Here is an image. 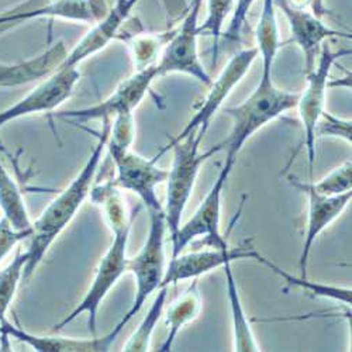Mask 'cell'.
Listing matches in <instances>:
<instances>
[{
    "label": "cell",
    "mask_w": 352,
    "mask_h": 352,
    "mask_svg": "<svg viewBox=\"0 0 352 352\" xmlns=\"http://www.w3.org/2000/svg\"><path fill=\"white\" fill-rule=\"evenodd\" d=\"M102 124V130L98 134V142L94 146L91 155L87 157L83 168L72 179V182L63 192H60V195L33 221L30 247L27 250L28 258L23 272L24 282L30 280L54 241L71 224V221L83 206L85 200L91 195L96 173L106 150L111 120H103Z\"/></svg>",
    "instance_id": "cell-1"
},
{
    "label": "cell",
    "mask_w": 352,
    "mask_h": 352,
    "mask_svg": "<svg viewBox=\"0 0 352 352\" xmlns=\"http://www.w3.org/2000/svg\"><path fill=\"white\" fill-rule=\"evenodd\" d=\"M298 99L299 92L283 91L274 83L272 75L261 74L254 92L241 104L226 109L231 119V131L220 142L221 148L226 150L224 165H236L245 142L283 113L296 109Z\"/></svg>",
    "instance_id": "cell-2"
},
{
    "label": "cell",
    "mask_w": 352,
    "mask_h": 352,
    "mask_svg": "<svg viewBox=\"0 0 352 352\" xmlns=\"http://www.w3.org/2000/svg\"><path fill=\"white\" fill-rule=\"evenodd\" d=\"M150 230L142 248L134 258H129L127 263V272H130L135 280L134 300L127 313L119 321V324L107 334L111 342L117 340L123 329L141 311L153 293L162 287L166 270L165 239L168 227L164 210L150 212Z\"/></svg>",
    "instance_id": "cell-3"
},
{
    "label": "cell",
    "mask_w": 352,
    "mask_h": 352,
    "mask_svg": "<svg viewBox=\"0 0 352 352\" xmlns=\"http://www.w3.org/2000/svg\"><path fill=\"white\" fill-rule=\"evenodd\" d=\"M201 141L203 138L197 133H193L169 146V150L173 151V160L168 170L165 182L166 196L165 204H162L169 237H172L182 224V217L193 193L201 165L223 151L221 144H217L210 150L200 153Z\"/></svg>",
    "instance_id": "cell-4"
},
{
    "label": "cell",
    "mask_w": 352,
    "mask_h": 352,
    "mask_svg": "<svg viewBox=\"0 0 352 352\" xmlns=\"http://www.w3.org/2000/svg\"><path fill=\"white\" fill-rule=\"evenodd\" d=\"M131 228L133 226L111 232L113 236L111 244L99 262L89 289H87L83 299L78 303V306L67 317H64L60 322H58V324H55L52 330L54 333L61 331L79 316L86 314L87 327H89L92 336H96L98 313H99L100 305L107 298V295L116 286V283L119 282V279L127 272V263H129L127 245L130 240Z\"/></svg>",
    "instance_id": "cell-5"
},
{
    "label": "cell",
    "mask_w": 352,
    "mask_h": 352,
    "mask_svg": "<svg viewBox=\"0 0 352 352\" xmlns=\"http://www.w3.org/2000/svg\"><path fill=\"white\" fill-rule=\"evenodd\" d=\"M256 58H258V51L255 47L241 50L230 58L226 67L219 74V76L213 79L212 83L209 85V92L206 98L203 99L200 107L195 111L192 119L186 123L184 130L178 135H175L154 157L157 161L160 160L161 155L168 153L170 145L189 137L193 133H197L201 138H204V135H206L210 127L213 116L221 109L223 103L231 95L234 87H236L244 79V76L250 72L251 67L256 61Z\"/></svg>",
    "instance_id": "cell-6"
},
{
    "label": "cell",
    "mask_w": 352,
    "mask_h": 352,
    "mask_svg": "<svg viewBox=\"0 0 352 352\" xmlns=\"http://www.w3.org/2000/svg\"><path fill=\"white\" fill-rule=\"evenodd\" d=\"M203 0H192L184 14L181 24L173 28L172 36L162 50L161 58L157 64L158 76L169 74H184L192 76L197 82L209 86L212 76L203 67L199 51V13Z\"/></svg>",
    "instance_id": "cell-7"
},
{
    "label": "cell",
    "mask_w": 352,
    "mask_h": 352,
    "mask_svg": "<svg viewBox=\"0 0 352 352\" xmlns=\"http://www.w3.org/2000/svg\"><path fill=\"white\" fill-rule=\"evenodd\" d=\"M349 52L351 51L334 52L329 44H322L316 67L309 74H306L307 85L305 91L299 92L296 110L303 130V144L306 146L309 160L310 181L313 179V169L316 162V126L322 111L326 110L331 68L337 60Z\"/></svg>",
    "instance_id": "cell-8"
},
{
    "label": "cell",
    "mask_w": 352,
    "mask_h": 352,
    "mask_svg": "<svg viewBox=\"0 0 352 352\" xmlns=\"http://www.w3.org/2000/svg\"><path fill=\"white\" fill-rule=\"evenodd\" d=\"M106 150L116 168L111 182L122 190L137 195L148 212L164 210L157 189L166 182L168 170L160 168L155 158H145L134 153L133 148L106 145Z\"/></svg>",
    "instance_id": "cell-9"
},
{
    "label": "cell",
    "mask_w": 352,
    "mask_h": 352,
    "mask_svg": "<svg viewBox=\"0 0 352 352\" xmlns=\"http://www.w3.org/2000/svg\"><path fill=\"white\" fill-rule=\"evenodd\" d=\"M234 166L223 165L219 176L213 182L210 190L200 201L192 217L181 224L172 240V256L184 252V250L193 241L206 240L209 247L227 248L230 247L221 232V200L223 190L230 178Z\"/></svg>",
    "instance_id": "cell-10"
},
{
    "label": "cell",
    "mask_w": 352,
    "mask_h": 352,
    "mask_svg": "<svg viewBox=\"0 0 352 352\" xmlns=\"http://www.w3.org/2000/svg\"><path fill=\"white\" fill-rule=\"evenodd\" d=\"M157 78V65L141 71H134L127 79L120 82L113 94L109 95L103 102L89 107L55 113V116L60 117V119L83 123L94 120H113L119 114L134 113L146 94L150 92V87Z\"/></svg>",
    "instance_id": "cell-11"
},
{
    "label": "cell",
    "mask_w": 352,
    "mask_h": 352,
    "mask_svg": "<svg viewBox=\"0 0 352 352\" xmlns=\"http://www.w3.org/2000/svg\"><path fill=\"white\" fill-rule=\"evenodd\" d=\"M79 79L78 68L56 69L19 102L0 111V129L27 116L56 110L72 96Z\"/></svg>",
    "instance_id": "cell-12"
},
{
    "label": "cell",
    "mask_w": 352,
    "mask_h": 352,
    "mask_svg": "<svg viewBox=\"0 0 352 352\" xmlns=\"http://www.w3.org/2000/svg\"><path fill=\"white\" fill-rule=\"evenodd\" d=\"M258 251L252 245L251 240L244 244L232 248H213L203 251H195L188 254H178L172 256V259L166 263L165 276L162 282V287L178 285L184 280L199 279L203 275H208L214 270L223 268L226 263H232L234 261L241 259H255Z\"/></svg>",
    "instance_id": "cell-13"
},
{
    "label": "cell",
    "mask_w": 352,
    "mask_h": 352,
    "mask_svg": "<svg viewBox=\"0 0 352 352\" xmlns=\"http://www.w3.org/2000/svg\"><path fill=\"white\" fill-rule=\"evenodd\" d=\"M275 5L280 8L289 23L292 41L300 48L303 54L305 74H309L316 67L321 47L327 40L334 37L351 38V36L329 27L321 17H317L314 13L292 5L289 0H275Z\"/></svg>",
    "instance_id": "cell-14"
},
{
    "label": "cell",
    "mask_w": 352,
    "mask_h": 352,
    "mask_svg": "<svg viewBox=\"0 0 352 352\" xmlns=\"http://www.w3.org/2000/svg\"><path fill=\"white\" fill-rule=\"evenodd\" d=\"M289 182L293 188L299 189L307 196V224L306 232L302 244V251L299 256V272L300 278H307V267L311 255V248L320 234L329 226H331L348 208L351 203L352 192L338 195V196H321L309 189L303 181L295 178H289Z\"/></svg>",
    "instance_id": "cell-15"
},
{
    "label": "cell",
    "mask_w": 352,
    "mask_h": 352,
    "mask_svg": "<svg viewBox=\"0 0 352 352\" xmlns=\"http://www.w3.org/2000/svg\"><path fill=\"white\" fill-rule=\"evenodd\" d=\"M140 0H114V5L91 27L76 45L68 51L61 68H78L87 58L104 50L119 37L124 23H127L133 9Z\"/></svg>",
    "instance_id": "cell-16"
},
{
    "label": "cell",
    "mask_w": 352,
    "mask_h": 352,
    "mask_svg": "<svg viewBox=\"0 0 352 352\" xmlns=\"http://www.w3.org/2000/svg\"><path fill=\"white\" fill-rule=\"evenodd\" d=\"M107 12L102 0H50V3L32 9L0 16V24L25 21L38 17L63 19L80 23H96Z\"/></svg>",
    "instance_id": "cell-17"
},
{
    "label": "cell",
    "mask_w": 352,
    "mask_h": 352,
    "mask_svg": "<svg viewBox=\"0 0 352 352\" xmlns=\"http://www.w3.org/2000/svg\"><path fill=\"white\" fill-rule=\"evenodd\" d=\"M0 334L24 342L25 345L38 352H104L109 351L113 345L107 334L104 337L94 336L92 338L87 340L71 337L36 336L12 324L10 321H8V318L0 322Z\"/></svg>",
    "instance_id": "cell-18"
},
{
    "label": "cell",
    "mask_w": 352,
    "mask_h": 352,
    "mask_svg": "<svg viewBox=\"0 0 352 352\" xmlns=\"http://www.w3.org/2000/svg\"><path fill=\"white\" fill-rule=\"evenodd\" d=\"M67 55V44L60 40L32 60L2 67L0 68V87H14L43 80L61 68Z\"/></svg>",
    "instance_id": "cell-19"
},
{
    "label": "cell",
    "mask_w": 352,
    "mask_h": 352,
    "mask_svg": "<svg viewBox=\"0 0 352 352\" xmlns=\"http://www.w3.org/2000/svg\"><path fill=\"white\" fill-rule=\"evenodd\" d=\"M197 282L199 279H193L181 295L169 305L165 313V326L168 329V334L165 341L160 346V351H172V346L182 329L199 317L203 302Z\"/></svg>",
    "instance_id": "cell-20"
},
{
    "label": "cell",
    "mask_w": 352,
    "mask_h": 352,
    "mask_svg": "<svg viewBox=\"0 0 352 352\" xmlns=\"http://www.w3.org/2000/svg\"><path fill=\"white\" fill-rule=\"evenodd\" d=\"M226 275V289L227 299L231 313V326H232V349L237 352H256L261 351L256 342L255 334L250 318L245 313L239 285L232 274V263H226L223 267Z\"/></svg>",
    "instance_id": "cell-21"
},
{
    "label": "cell",
    "mask_w": 352,
    "mask_h": 352,
    "mask_svg": "<svg viewBox=\"0 0 352 352\" xmlns=\"http://www.w3.org/2000/svg\"><path fill=\"white\" fill-rule=\"evenodd\" d=\"M256 51L261 56L263 75H272V68L276 60V55L280 50L279 24L276 17L275 0H263L262 12L255 30Z\"/></svg>",
    "instance_id": "cell-22"
},
{
    "label": "cell",
    "mask_w": 352,
    "mask_h": 352,
    "mask_svg": "<svg viewBox=\"0 0 352 352\" xmlns=\"http://www.w3.org/2000/svg\"><path fill=\"white\" fill-rule=\"evenodd\" d=\"M91 200L100 209L110 231H117L134 224L137 213H131L126 203L122 189L113 182L92 186Z\"/></svg>",
    "instance_id": "cell-23"
},
{
    "label": "cell",
    "mask_w": 352,
    "mask_h": 352,
    "mask_svg": "<svg viewBox=\"0 0 352 352\" xmlns=\"http://www.w3.org/2000/svg\"><path fill=\"white\" fill-rule=\"evenodd\" d=\"M173 28L165 33H124L117 40L126 41L130 48L134 71H141L158 64L164 47L172 36Z\"/></svg>",
    "instance_id": "cell-24"
},
{
    "label": "cell",
    "mask_w": 352,
    "mask_h": 352,
    "mask_svg": "<svg viewBox=\"0 0 352 352\" xmlns=\"http://www.w3.org/2000/svg\"><path fill=\"white\" fill-rule=\"evenodd\" d=\"M0 208L3 217L16 230H33V221L27 210V204L21 189L0 164Z\"/></svg>",
    "instance_id": "cell-25"
},
{
    "label": "cell",
    "mask_w": 352,
    "mask_h": 352,
    "mask_svg": "<svg viewBox=\"0 0 352 352\" xmlns=\"http://www.w3.org/2000/svg\"><path fill=\"white\" fill-rule=\"evenodd\" d=\"M255 259L258 262H261L262 265H265L267 268H270L280 279H285L290 286H296L299 289H303L305 292L310 293V295H313V296L322 298V299H330V300L342 303V306H345V307H351L352 292H351L349 287H346V286H336V285H326V283H321V282H310L307 278H300V276L290 275L285 270L278 267L276 263L272 262L271 259L262 256L261 252H258Z\"/></svg>",
    "instance_id": "cell-26"
},
{
    "label": "cell",
    "mask_w": 352,
    "mask_h": 352,
    "mask_svg": "<svg viewBox=\"0 0 352 352\" xmlns=\"http://www.w3.org/2000/svg\"><path fill=\"white\" fill-rule=\"evenodd\" d=\"M168 289L169 287L164 286L157 290V296H155L151 307L148 309V311H146L142 321L140 322L135 331L131 334L129 341L124 344L123 351H127V352L150 351L153 334L155 331V327L158 324V321H160L164 307H165V302L168 298Z\"/></svg>",
    "instance_id": "cell-27"
},
{
    "label": "cell",
    "mask_w": 352,
    "mask_h": 352,
    "mask_svg": "<svg viewBox=\"0 0 352 352\" xmlns=\"http://www.w3.org/2000/svg\"><path fill=\"white\" fill-rule=\"evenodd\" d=\"M27 258V251H17L12 262L0 270V322L6 320V314L14 300L17 287L23 280Z\"/></svg>",
    "instance_id": "cell-28"
},
{
    "label": "cell",
    "mask_w": 352,
    "mask_h": 352,
    "mask_svg": "<svg viewBox=\"0 0 352 352\" xmlns=\"http://www.w3.org/2000/svg\"><path fill=\"white\" fill-rule=\"evenodd\" d=\"M234 2L236 0H208V17L199 24V34L212 36L213 37V56H212V67L214 68L217 64L219 56V44L224 30V23L227 17L231 14Z\"/></svg>",
    "instance_id": "cell-29"
},
{
    "label": "cell",
    "mask_w": 352,
    "mask_h": 352,
    "mask_svg": "<svg viewBox=\"0 0 352 352\" xmlns=\"http://www.w3.org/2000/svg\"><path fill=\"white\" fill-rule=\"evenodd\" d=\"M305 185L321 196H338L352 192V162H342L317 182H305Z\"/></svg>",
    "instance_id": "cell-30"
},
{
    "label": "cell",
    "mask_w": 352,
    "mask_h": 352,
    "mask_svg": "<svg viewBox=\"0 0 352 352\" xmlns=\"http://www.w3.org/2000/svg\"><path fill=\"white\" fill-rule=\"evenodd\" d=\"M135 138V119L134 113H124L116 116L111 120L110 134L107 140V146L116 148H133Z\"/></svg>",
    "instance_id": "cell-31"
},
{
    "label": "cell",
    "mask_w": 352,
    "mask_h": 352,
    "mask_svg": "<svg viewBox=\"0 0 352 352\" xmlns=\"http://www.w3.org/2000/svg\"><path fill=\"white\" fill-rule=\"evenodd\" d=\"M352 123L351 119H341L324 110L316 126V138L317 137H334L351 144Z\"/></svg>",
    "instance_id": "cell-32"
},
{
    "label": "cell",
    "mask_w": 352,
    "mask_h": 352,
    "mask_svg": "<svg viewBox=\"0 0 352 352\" xmlns=\"http://www.w3.org/2000/svg\"><path fill=\"white\" fill-rule=\"evenodd\" d=\"M33 230H16L6 217L0 219V262H2L12 250L24 240H30Z\"/></svg>",
    "instance_id": "cell-33"
},
{
    "label": "cell",
    "mask_w": 352,
    "mask_h": 352,
    "mask_svg": "<svg viewBox=\"0 0 352 352\" xmlns=\"http://www.w3.org/2000/svg\"><path fill=\"white\" fill-rule=\"evenodd\" d=\"M255 0H237L234 2V8L231 12V20L224 33V37L228 41H240L243 28L247 23L248 12L251 10Z\"/></svg>",
    "instance_id": "cell-34"
},
{
    "label": "cell",
    "mask_w": 352,
    "mask_h": 352,
    "mask_svg": "<svg viewBox=\"0 0 352 352\" xmlns=\"http://www.w3.org/2000/svg\"><path fill=\"white\" fill-rule=\"evenodd\" d=\"M307 8L310 9L311 13H314L317 17H324L330 13V10L326 8L324 0H305Z\"/></svg>",
    "instance_id": "cell-35"
}]
</instances>
